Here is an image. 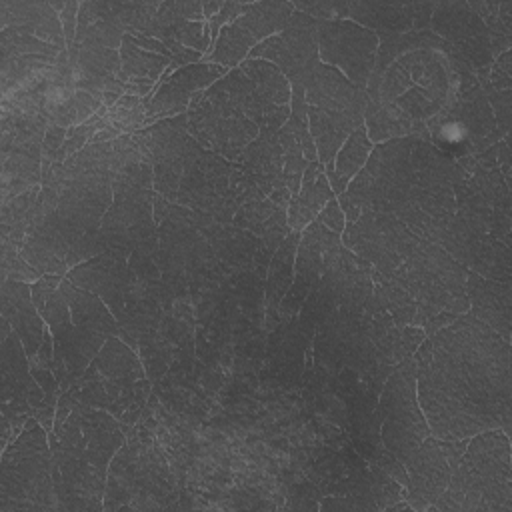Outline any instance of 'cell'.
<instances>
[{
    "instance_id": "cell-1",
    "label": "cell",
    "mask_w": 512,
    "mask_h": 512,
    "mask_svg": "<svg viewBox=\"0 0 512 512\" xmlns=\"http://www.w3.org/2000/svg\"><path fill=\"white\" fill-rule=\"evenodd\" d=\"M510 442L500 428L474 434L434 510H510Z\"/></svg>"
},
{
    "instance_id": "cell-2",
    "label": "cell",
    "mask_w": 512,
    "mask_h": 512,
    "mask_svg": "<svg viewBox=\"0 0 512 512\" xmlns=\"http://www.w3.org/2000/svg\"><path fill=\"white\" fill-rule=\"evenodd\" d=\"M50 438L42 424L32 416L22 432L2 452L0 510H48L58 508L54 500V454L48 446Z\"/></svg>"
},
{
    "instance_id": "cell-3",
    "label": "cell",
    "mask_w": 512,
    "mask_h": 512,
    "mask_svg": "<svg viewBox=\"0 0 512 512\" xmlns=\"http://www.w3.org/2000/svg\"><path fill=\"white\" fill-rule=\"evenodd\" d=\"M364 90L356 88L338 68L320 62L306 86L308 130L318 162L334 160L346 138L364 126Z\"/></svg>"
},
{
    "instance_id": "cell-4",
    "label": "cell",
    "mask_w": 512,
    "mask_h": 512,
    "mask_svg": "<svg viewBox=\"0 0 512 512\" xmlns=\"http://www.w3.org/2000/svg\"><path fill=\"white\" fill-rule=\"evenodd\" d=\"M378 416L382 422L380 438L384 448L406 464L416 448L430 436V426L418 404L414 356L404 358L388 374L378 402Z\"/></svg>"
},
{
    "instance_id": "cell-5",
    "label": "cell",
    "mask_w": 512,
    "mask_h": 512,
    "mask_svg": "<svg viewBox=\"0 0 512 512\" xmlns=\"http://www.w3.org/2000/svg\"><path fill=\"white\" fill-rule=\"evenodd\" d=\"M250 58H260L276 64V68L290 80V86L306 88L318 58V20L294 10L290 22L274 36L258 42L250 50Z\"/></svg>"
},
{
    "instance_id": "cell-6",
    "label": "cell",
    "mask_w": 512,
    "mask_h": 512,
    "mask_svg": "<svg viewBox=\"0 0 512 512\" xmlns=\"http://www.w3.org/2000/svg\"><path fill=\"white\" fill-rule=\"evenodd\" d=\"M378 34L348 18L318 20V58L340 68L360 90H366L378 52Z\"/></svg>"
},
{
    "instance_id": "cell-7",
    "label": "cell",
    "mask_w": 512,
    "mask_h": 512,
    "mask_svg": "<svg viewBox=\"0 0 512 512\" xmlns=\"http://www.w3.org/2000/svg\"><path fill=\"white\" fill-rule=\"evenodd\" d=\"M408 472L406 500L410 508H430V504L446 490L452 476V462L446 456L440 438H426L404 464Z\"/></svg>"
},
{
    "instance_id": "cell-8",
    "label": "cell",
    "mask_w": 512,
    "mask_h": 512,
    "mask_svg": "<svg viewBox=\"0 0 512 512\" xmlns=\"http://www.w3.org/2000/svg\"><path fill=\"white\" fill-rule=\"evenodd\" d=\"M436 2H346V18L376 34H406L430 24Z\"/></svg>"
},
{
    "instance_id": "cell-9",
    "label": "cell",
    "mask_w": 512,
    "mask_h": 512,
    "mask_svg": "<svg viewBox=\"0 0 512 512\" xmlns=\"http://www.w3.org/2000/svg\"><path fill=\"white\" fill-rule=\"evenodd\" d=\"M466 296L470 302L468 312L496 330L506 342H510V318L512 296L510 282H498L484 278L472 270H466Z\"/></svg>"
},
{
    "instance_id": "cell-10",
    "label": "cell",
    "mask_w": 512,
    "mask_h": 512,
    "mask_svg": "<svg viewBox=\"0 0 512 512\" xmlns=\"http://www.w3.org/2000/svg\"><path fill=\"white\" fill-rule=\"evenodd\" d=\"M2 316L20 336L28 358L34 356L44 342L46 322L32 300V286L28 282L2 280Z\"/></svg>"
},
{
    "instance_id": "cell-11",
    "label": "cell",
    "mask_w": 512,
    "mask_h": 512,
    "mask_svg": "<svg viewBox=\"0 0 512 512\" xmlns=\"http://www.w3.org/2000/svg\"><path fill=\"white\" fill-rule=\"evenodd\" d=\"M0 26H26L36 38L68 50L60 16L50 2L40 0H0Z\"/></svg>"
},
{
    "instance_id": "cell-12",
    "label": "cell",
    "mask_w": 512,
    "mask_h": 512,
    "mask_svg": "<svg viewBox=\"0 0 512 512\" xmlns=\"http://www.w3.org/2000/svg\"><path fill=\"white\" fill-rule=\"evenodd\" d=\"M332 198L334 192L322 164L318 160L308 162L302 174L298 194L290 196L288 200V228L302 232Z\"/></svg>"
},
{
    "instance_id": "cell-13",
    "label": "cell",
    "mask_w": 512,
    "mask_h": 512,
    "mask_svg": "<svg viewBox=\"0 0 512 512\" xmlns=\"http://www.w3.org/2000/svg\"><path fill=\"white\" fill-rule=\"evenodd\" d=\"M60 290L68 300L74 326L104 334L106 338L122 334L118 320L114 318V314L110 312V308L104 304L100 296L72 284L66 276L60 282Z\"/></svg>"
},
{
    "instance_id": "cell-14",
    "label": "cell",
    "mask_w": 512,
    "mask_h": 512,
    "mask_svg": "<svg viewBox=\"0 0 512 512\" xmlns=\"http://www.w3.org/2000/svg\"><path fill=\"white\" fill-rule=\"evenodd\" d=\"M372 144L374 142L368 138L366 126H360L346 138L334 160L324 164V174L330 182L334 196H340L346 190L348 182L362 170L372 152Z\"/></svg>"
},
{
    "instance_id": "cell-15",
    "label": "cell",
    "mask_w": 512,
    "mask_h": 512,
    "mask_svg": "<svg viewBox=\"0 0 512 512\" xmlns=\"http://www.w3.org/2000/svg\"><path fill=\"white\" fill-rule=\"evenodd\" d=\"M292 14V2H254L244 6V12L234 20V24L250 32L256 42H262L278 34L290 22Z\"/></svg>"
},
{
    "instance_id": "cell-16",
    "label": "cell",
    "mask_w": 512,
    "mask_h": 512,
    "mask_svg": "<svg viewBox=\"0 0 512 512\" xmlns=\"http://www.w3.org/2000/svg\"><path fill=\"white\" fill-rule=\"evenodd\" d=\"M300 232L292 230L286 234V238L282 240V244L278 246L276 254L270 260L268 266V280H266V302L268 308L276 310L282 302V298L286 296V292L292 286V266L296 260V250H298V240Z\"/></svg>"
},
{
    "instance_id": "cell-17",
    "label": "cell",
    "mask_w": 512,
    "mask_h": 512,
    "mask_svg": "<svg viewBox=\"0 0 512 512\" xmlns=\"http://www.w3.org/2000/svg\"><path fill=\"white\" fill-rule=\"evenodd\" d=\"M120 60H122V70L118 74V80L124 84L134 76L150 78L152 82H158V78H162V74L170 66V58L140 48L130 34H124L122 38Z\"/></svg>"
},
{
    "instance_id": "cell-18",
    "label": "cell",
    "mask_w": 512,
    "mask_h": 512,
    "mask_svg": "<svg viewBox=\"0 0 512 512\" xmlns=\"http://www.w3.org/2000/svg\"><path fill=\"white\" fill-rule=\"evenodd\" d=\"M258 42L252 38L250 32H246L244 28H240L238 24H226L216 42H214V50L206 52L202 56L204 62H212V64H220L226 68H232L236 64H240L244 60L246 54H250V50L256 46Z\"/></svg>"
},
{
    "instance_id": "cell-19",
    "label": "cell",
    "mask_w": 512,
    "mask_h": 512,
    "mask_svg": "<svg viewBox=\"0 0 512 512\" xmlns=\"http://www.w3.org/2000/svg\"><path fill=\"white\" fill-rule=\"evenodd\" d=\"M42 274L30 266L20 250L10 242L2 238V280H16V282H36Z\"/></svg>"
},
{
    "instance_id": "cell-20",
    "label": "cell",
    "mask_w": 512,
    "mask_h": 512,
    "mask_svg": "<svg viewBox=\"0 0 512 512\" xmlns=\"http://www.w3.org/2000/svg\"><path fill=\"white\" fill-rule=\"evenodd\" d=\"M50 6L54 10H58L60 22H62V30L66 36V44L68 48L74 44L76 38V26H78V10H80V2H50Z\"/></svg>"
},
{
    "instance_id": "cell-21",
    "label": "cell",
    "mask_w": 512,
    "mask_h": 512,
    "mask_svg": "<svg viewBox=\"0 0 512 512\" xmlns=\"http://www.w3.org/2000/svg\"><path fill=\"white\" fill-rule=\"evenodd\" d=\"M316 220L322 222L326 228H330V230L336 232V234H342L344 228H346V218H344V212H342V208H340V204H338L336 198H332V200L320 210V214L316 216Z\"/></svg>"
},
{
    "instance_id": "cell-22",
    "label": "cell",
    "mask_w": 512,
    "mask_h": 512,
    "mask_svg": "<svg viewBox=\"0 0 512 512\" xmlns=\"http://www.w3.org/2000/svg\"><path fill=\"white\" fill-rule=\"evenodd\" d=\"M222 4L224 2H206V4H202V12H204V18L206 20H210L220 8H222Z\"/></svg>"
}]
</instances>
